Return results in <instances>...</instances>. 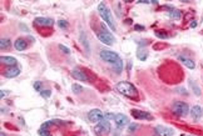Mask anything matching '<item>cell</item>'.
I'll use <instances>...</instances> for the list:
<instances>
[{
	"label": "cell",
	"instance_id": "1",
	"mask_svg": "<svg viewBox=\"0 0 203 136\" xmlns=\"http://www.w3.org/2000/svg\"><path fill=\"white\" fill-rule=\"evenodd\" d=\"M99 56H100V59L103 60L104 62L111 65V67L114 70V73L120 74L123 71L124 64H123V60L120 59V56L117 53L111 51V50H102L99 53Z\"/></svg>",
	"mask_w": 203,
	"mask_h": 136
},
{
	"label": "cell",
	"instance_id": "2",
	"mask_svg": "<svg viewBox=\"0 0 203 136\" xmlns=\"http://www.w3.org/2000/svg\"><path fill=\"white\" fill-rule=\"evenodd\" d=\"M115 89L118 90V92H120L122 95L129 97V99H137L138 97V90L135 89V86L128 81H120L115 85Z\"/></svg>",
	"mask_w": 203,
	"mask_h": 136
},
{
	"label": "cell",
	"instance_id": "3",
	"mask_svg": "<svg viewBox=\"0 0 203 136\" xmlns=\"http://www.w3.org/2000/svg\"><path fill=\"white\" fill-rule=\"evenodd\" d=\"M100 26L102 28L99 30H97V38H98V40L102 41L104 45H108V46L113 45L114 44V36L112 35V32L107 29V25L104 23H102Z\"/></svg>",
	"mask_w": 203,
	"mask_h": 136
},
{
	"label": "cell",
	"instance_id": "4",
	"mask_svg": "<svg viewBox=\"0 0 203 136\" xmlns=\"http://www.w3.org/2000/svg\"><path fill=\"white\" fill-rule=\"evenodd\" d=\"M98 13H99L100 18L103 19L104 24H107L112 30L115 31V24H114V20H113L112 13H111V10L108 9V6H107L104 3H100V4L98 5Z\"/></svg>",
	"mask_w": 203,
	"mask_h": 136
},
{
	"label": "cell",
	"instance_id": "5",
	"mask_svg": "<svg viewBox=\"0 0 203 136\" xmlns=\"http://www.w3.org/2000/svg\"><path fill=\"white\" fill-rule=\"evenodd\" d=\"M94 134L97 136H108L111 132V122L108 121V119H103L100 120L95 126H94Z\"/></svg>",
	"mask_w": 203,
	"mask_h": 136
},
{
	"label": "cell",
	"instance_id": "6",
	"mask_svg": "<svg viewBox=\"0 0 203 136\" xmlns=\"http://www.w3.org/2000/svg\"><path fill=\"white\" fill-rule=\"evenodd\" d=\"M172 111L177 116L183 117L189 113V106H188V104L184 103V101H176V103H173V105H172Z\"/></svg>",
	"mask_w": 203,
	"mask_h": 136
},
{
	"label": "cell",
	"instance_id": "7",
	"mask_svg": "<svg viewBox=\"0 0 203 136\" xmlns=\"http://www.w3.org/2000/svg\"><path fill=\"white\" fill-rule=\"evenodd\" d=\"M103 119H104V114L102 113L99 109H93V110H90L89 114H88V120H89L90 122L98 124L100 120H103Z\"/></svg>",
	"mask_w": 203,
	"mask_h": 136
},
{
	"label": "cell",
	"instance_id": "8",
	"mask_svg": "<svg viewBox=\"0 0 203 136\" xmlns=\"http://www.w3.org/2000/svg\"><path fill=\"white\" fill-rule=\"evenodd\" d=\"M130 114L135 117V119H138V120H148V121H151V120H153V116L149 114V113H146V111H143V110H132L130 111Z\"/></svg>",
	"mask_w": 203,
	"mask_h": 136
},
{
	"label": "cell",
	"instance_id": "9",
	"mask_svg": "<svg viewBox=\"0 0 203 136\" xmlns=\"http://www.w3.org/2000/svg\"><path fill=\"white\" fill-rule=\"evenodd\" d=\"M154 131H156V134L158 136H173L174 135V130L173 129L167 127V126H162V125L157 126L154 129Z\"/></svg>",
	"mask_w": 203,
	"mask_h": 136
},
{
	"label": "cell",
	"instance_id": "10",
	"mask_svg": "<svg viewBox=\"0 0 203 136\" xmlns=\"http://www.w3.org/2000/svg\"><path fill=\"white\" fill-rule=\"evenodd\" d=\"M34 24L38 25V26L52 28V26L54 25V20L50 19V18H43V16H39V18H35V19H34Z\"/></svg>",
	"mask_w": 203,
	"mask_h": 136
},
{
	"label": "cell",
	"instance_id": "11",
	"mask_svg": "<svg viewBox=\"0 0 203 136\" xmlns=\"http://www.w3.org/2000/svg\"><path fill=\"white\" fill-rule=\"evenodd\" d=\"M114 122L119 129H123L124 126H127L129 124V119H128V116H125L123 114H118L114 117Z\"/></svg>",
	"mask_w": 203,
	"mask_h": 136
},
{
	"label": "cell",
	"instance_id": "12",
	"mask_svg": "<svg viewBox=\"0 0 203 136\" xmlns=\"http://www.w3.org/2000/svg\"><path fill=\"white\" fill-rule=\"evenodd\" d=\"M70 75L74 78V79H77V80H79V81H89V79H88V76L85 75V73L84 71H82L80 69H78V67H75V69H73L72 71H70Z\"/></svg>",
	"mask_w": 203,
	"mask_h": 136
},
{
	"label": "cell",
	"instance_id": "13",
	"mask_svg": "<svg viewBox=\"0 0 203 136\" xmlns=\"http://www.w3.org/2000/svg\"><path fill=\"white\" fill-rule=\"evenodd\" d=\"M19 74H20V69L18 66H9L8 69L4 71V76L5 78H8V79H13V78H16V76H19Z\"/></svg>",
	"mask_w": 203,
	"mask_h": 136
},
{
	"label": "cell",
	"instance_id": "14",
	"mask_svg": "<svg viewBox=\"0 0 203 136\" xmlns=\"http://www.w3.org/2000/svg\"><path fill=\"white\" fill-rule=\"evenodd\" d=\"M164 8L169 10V18H172V19H176V20L181 19V16H182V13H181L178 9H176V8L171 6V5H164Z\"/></svg>",
	"mask_w": 203,
	"mask_h": 136
},
{
	"label": "cell",
	"instance_id": "15",
	"mask_svg": "<svg viewBox=\"0 0 203 136\" xmlns=\"http://www.w3.org/2000/svg\"><path fill=\"white\" fill-rule=\"evenodd\" d=\"M202 114H203V110H202V108H201L199 105L193 106V108H192V110H191V115H192V117H193V120H194V121L199 120V119H201V116H202Z\"/></svg>",
	"mask_w": 203,
	"mask_h": 136
},
{
	"label": "cell",
	"instance_id": "16",
	"mask_svg": "<svg viewBox=\"0 0 203 136\" xmlns=\"http://www.w3.org/2000/svg\"><path fill=\"white\" fill-rule=\"evenodd\" d=\"M26 46H28V44H26V41H25L23 38H19V39H16V40L14 41V48H15L18 51H24V50L26 49Z\"/></svg>",
	"mask_w": 203,
	"mask_h": 136
},
{
	"label": "cell",
	"instance_id": "17",
	"mask_svg": "<svg viewBox=\"0 0 203 136\" xmlns=\"http://www.w3.org/2000/svg\"><path fill=\"white\" fill-rule=\"evenodd\" d=\"M178 59H179V61L181 62H183L184 64V66H187L188 67V69H194V67H196V64H194V61L193 60H191V59H187V57H184L183 55H179L178 56Z\"/></svg>",
	"mask_w": 203,
	"mask_h": 136
},
{
	"label": "cell",
	"instance_id": "18",
	"mask_svg": "<svg viewBox=\"0 0 203 136\" xmlns=\"http://www.w3.org/2000/svg\"><path fill=\"white\" fill-rule=\"evenodd\" d=\"M0 61H2L3 64H5V65H8V66H14V65H16V59L15 57H13V56H2L0 57Z\"/></svg>",
	"mask_w": 203,
	"mask_h": 136
},
{
	"label": "cell",
	"instance_id": "19",
	"mask_svg": "<svg viewBox=\"0 0 203 136\" xmlns=\"http://www.w3.org/2000/svg\"><path fill=\"white\" fill-rule=\"evenodd\" d=\"M147 56H148V50H147L144 46H139V48L137 49V57H138L139 60L144 61V60L147 59Z\"/></svg>",
	"mask_w": 203,
	"mask_h": 136
},
{
	"label": "cell",
	"instance_id": "20",
	"mask_svg": "<svg viewBox=\"0 0 203 136\" xmlns=\"http://www.w3.org/2000/svg\"><path fill=\"white\" fill-rule=\"evenodd\" d=\"M80 41L83 43V45H84V48H85V50H87V54H89L90 53V48H89V43H88V39H87V36H85V34H80Z\"/></svg>",
	"mask_w": 203,
	"mask_h": 136
},
{
	"label": "cell",
	"instance_id": "21",
	"mask_svg": "<svg viewBox=\"0 0 203 136\" xmlns=\"http://www.w3.org/2000/svg\"><path fill=\"white\" fill-rule=\"evenodd\" d=\"M154 35L159 39H168V32L164 31V30H154Z\"/></svg>",
	"mask_w": 203,
	"mask_h": 136
},
{
	"label": "cell",
	"instance_id": "22",
	"mask_svg": "<svg viewBox=\"0 0 203 136\" xmlns=\"http://www.w3.org/2000/svg\"><path fill=\"white\" fill-rule=\"evenodd\" d=\"M189 85H191V87H192L193 92H194L197 96H201V89L198 87V85H197L196 83H193L192 80H189Z\"/></svg>",
	"mask_w": 203,
	"mask_h": 136
},
{
	"label": "cell",
	"instance_id": "23",
	"mask_svg": "<svg viewBox=\"0 0 203 136\" xmlns=\"http://www.w3.org/2000/svg\"><path fill=\"white\" fill-rule=\"evenodd\" d=\"M0 46H2V49H8L10 46V40L8 38H2V40H0Z\"/></svg>",
	"mask_w": 203,
	"mask_h": 136
},
{
	"label": "cell",
	"instance_id": "24",
	"mask_svg": "<svg viewBox=\"0 0 203 136\" xmlns=\"http://www.w3.org/2000/svg\"><path fill=\"white\" fill-rule=\"evenodd\" d=\"M72 91H73L74 94H80V92L83 91V86L79 85V84H73V86H72Z\"/></svg>",
	"mask_w": 203,
	"mask_h": 136
},
{
	"label": "cell",
	"instance_id": "25",
	"mask_svg": "<svg viewBox=\"0 0 203 136\" xmlns=\"http://www.w3.org/2000/svg\"><path fill=\"white\" fill-rule=\"evenodd\" d=\"M38 134H39V136H52L50 131L48 129H43V127H40L38 130Z\"/></svg>",
	"mask_w": 203,
	"mask_h": 136
},
{
	"label": "cell",
	"instance_id": "26",
	"mask_svg": "<svg viewBox=\"0 0 203 136\" xmlns=\"http://www.w3.org/2000/svg\"><path fill=\"white\" fill-rule=\"evenodd\" d=\"M58 25L61 29H68V28H69V23H68L66 20H59L58 21Z\"/></svg>",
	"mask_w": 203,
	"mask_h": 136
},
{
	"label": "cell",
	"instance_id": "27",
	"mask_svg": "<svg viewBox=\"0 0 203 136\" xmlns=\"http://www.w3.org/2000/svg\"><path fill=\"white\" fill-rule=\"evenodd\" d=\"M40 95H42L43 97L48 99V97L52 96V90H42V91H40Z\"/></svg>",
	"mask_w": 203,
	"mask_h": 136
},
{
	"label": "cell",
	"instance_id": "28",
	"mask_svg": "<svg viewBox=\"0 0 203 136\" xmlns=\"http://www.w3.org/2000/svg\"><path fill=\"white\" fill-rule=\"evenodd\" d=\"M58 46H59V49H60V50H61V51H63L64 54H66V55H69V54H70V50L68 49V48H66L65 45H63V44H59Z\"/></svg>",
	"mask_w": 203,
	"mask_h": 136
},
{
	"label": "cell",
	"instance_id": "29",
	"mask_svg": "<svg viewBox=\"0 0 203 136\" xmlns=\"http://www.w3.org/2000/svg\"><path fill=\"white\" fill-rule=\"evenodd\" d=\"M34 89H35L37 91H42V87H43V83L42 81H35L34 83Z\"/></svg>",
	"mask_w": 203,
	"mask_h": 136
},
{
	"label": "cell",
	"instance_id": "30",
	"mask_svg": "<svg viewBox=\"0 0 203 136\" xmlns=\"http://www.w3.org/2000/svg\"><path fill=\"white\" fill-rule=\"evenodd\" d=\"M138 126H139L138 124H130V126L128 127V130H129V131H135V130L138 129Z\"/></svg>",
	"mask_w": 203,
	"mask_h": 136
},
{
	"label": "cell",
	"instance_id": "31",
	"mask_svg": "<svg viewBox=\"0 0 203 136\" xmlns=\"http://www.w3.org/2000/svg\"><path fill=\"white\" fill-rule=\"evenodd\" d=\"M134 30H137V31H143V30H144V26H143V25H139V24H135V25H134Z\"/></svg>",
	"mask_w": 203,
	"mask_h": 136
},
{
	"label": "cell",
	"instance_id": "32",
	"mask_svg": "<svg viewBox=\"0 0 203 136\" xmlns=\"http://www.w3.org/2000/svg\"><path fill=\"white\" fill-rule=\"evenodd\" d=\"M176 91H177V92H181V94H184V95H188L187 90H186V89H183V87H181V89H176Z\"/></svg>",
	"mask_w": 203,
	"mask_h": 136
},
{
	"label": "cell",
	"instance_id": "33",
	"mask_svg": "<svg viewBox=\"0 0 203 136\" xmlns=\"http://www.w3.org/2000/svg\"><path fill=\"white\" fill-rule=\"evenodd\" d=\"M7 95H8V92H7V91H3V90L0 91V97H2V99H4Z\"/></svg>",
	"mask_w": 203,
	"mask_h": 136
},
{
	"label": "cell",
	"instance_id": "34",
	"mask_svg": "<svg viewBox=\"0 0 203 136\" xmlns=\"http://www.w3.org/2000/svg\"><path fill=\"white\" fill-rule=\"evenodd\" d=\"M197 26V21H192L191 23V28H196Z\"/></svg>",
	"mask_w": 203,
	"mask_h": 136
},
{
	"label": "cell",
	"instance_id": "35",
	"mask_svg": "<svg viewBox=\"0 0 203 136\" xmlns=\"http://www.w3.org/2000/svg\"><path fill=\"white\" fill-rule=\"evenodd\" d=\"M0 136H7V135H5V134H4L3 131H2V134H0Z\"/></svg>",
	"mask_w": 203,
	"mask_h": 136
}]
</instances>
